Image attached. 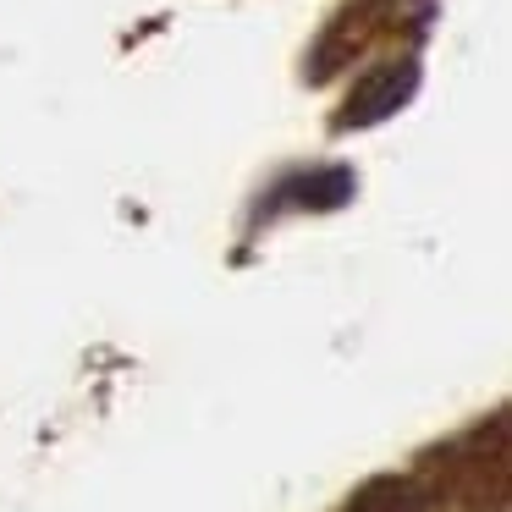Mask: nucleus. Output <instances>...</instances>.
<instances>
[{"label": "nucleus", "mask_w": 512, "mask_h": 512, "mask_svg": "<svg viewBox=\"0 0 512 512\" xmlns=\"http://www.w3.org/2000/svg\"><path fill=\"white\" fill-rule=\"evenodd\" d=\"M408 94H413V67H380V72H369V78L347 94L342 122L347 127H369V122H380V116L397 111Z\"/></svg>", "instance_id": "f257e3e1"}, {"label": "nucleus", "mask_w": 512, "mask_h": 512, "mask_svg": "<svg viewBox=\"0 0 512 512\" xmlns=\"http://www.w3.org/2000/svg\"><path fill=\"white\" fill-rule=\"evenodd\" d=\"M347 512H419V485L408 474H375L353 490Z\"/></svg>", "instance_id": "f03ea898"}]
</instances>
